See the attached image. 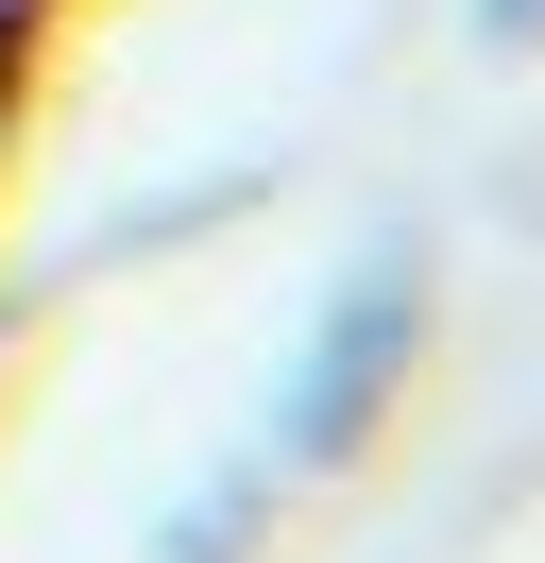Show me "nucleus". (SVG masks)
<instances>
[{"instance_id": "f257e3e1", "label": "nucleus", "mask_w": 545, "mask_h": 563, "mask_svg": "<svg viewBox=\"0 0 545 563\" xmlns=\"http://www.w3.org/2000/svg\"><path fill=\"white\" fill-rule=\"evenodd\" d=\"M409 342H426V256H409V240H375L358 274L324 290V324H307L290 393H272L256 461H238V512H256L272 478H341V461H358L375 427H392V393H409Z\"/></svg>"}, {"instance_id": "f03ea898", "label": "nucleus", "mask_w": 545, "mask_h": 563, "mask_svg": "<svg viewBox=\"0 0 545 563\" xmlns=\"http://www.w3.org/2000/svg\"><path fill=\"white\" fill-rule=\"evenodd\" d=\"M477 35H494V52H545V0H477Z\"/></svg>"}]
</instances>
